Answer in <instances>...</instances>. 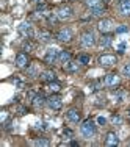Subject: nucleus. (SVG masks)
Here are the masks:
<instances>
[{"label":"nucleus","instance_id":"nucleus-18","mask_svg":"<svg viewBox=\"0 0 130 147\" xmlns=\"http://www.w3.org/2000/svg\"><path fill=\"white\" fill-rule=\"evenodd\" d=\"M89 16L91 17H100L104 16L105 13H107V8H105V5H100V6H94V8H89Z\"/></svg>","mask_w":130,"mask_h":147},{"label":"nucleus","instance_id":"nucleus-24","mask_svg":"<svg viewBox=\"0 0 130 147\" xmlns=\"http://www.w3.org/2000/svg\"><path fill=\"white\" fill-rule=\"evenodd\" d=\"M113 96H114V100L116 102H124L125 99H127V91L125 89H116L114 92H113Z\"/></svg>","mask_w":130,"mask_h":147},{"label":"nucleus","instance_id":"nucleus-38","mask_svg":"<svg viewBox=\"0 0 130 147\" xmlns=\"http://www.w3.org/2000/svg\"><path fill=\"white\" fill-rule=\"evenodd\" d=\"M6 117H8V113H6V111H2V124L6 122Z\"/></svg>","mask_w":130,"mask_h":147},{"label":"nucleus","instance_id":"nucleus-23","mask_svg":"<svg viewBox=\"0 0 130 147\" xmlns=\"http://www.w3.org/2000/svg\"><path fill=\"white\" fill-rule=\"evenodd\" d=\"M35 49H36V42H33L31 39H25V41L22 42V50L27 52V53L35 52Z\"/></svg>","mask_w":130,"mask_h":147},{"label":"nucleus","instance_id":"nucleus-40","mask_svg":"<svg viewBox=\"0 0 130 147\" xmlns=\"http://www.w3.org/2000/svg\"><path fill=\"white\" fill-rule=\"evenodd\" d=\"M31 2H35V3H44L45 0H31Z\"/></svg>","mask_w":130,"mask_h":147},{"label":"nucleus","instance_id":"nucleus-21","mask_svg":"<svg viewBox=\"0 0 130 147\" xmlns=\"http://www.w3.org/2000/svg\"><path fill=\"white\" fill-rule=\"evenodd\" d=\"M119 13L122 16H130V0H121L119 2Z\"/></svg>","mask_w":130,"mask_h":147},{"label":"nucleus","instance_id":"nucleus-16","mask_svg":"<svg viewBox=\"0 0 130 147\" xmlns=\"http://www.w3.org/2000/svg\"><path fill=\"white\" fill-rule=\"evenodd\" d=\"M113 44V36L110 33H104L99 39V47L100 49H108L110 45Z\"/></svg>","mask_w":130,"mask_h":147},{"label":"nucleus","instance_id":"nucleus-39","mask_svg":"<svg viewBox=\"0 0 130 147\" xmlns=\"http://www.w3.org/2000/svg\"><path fill=\"white\" fill-rule=\"evenodd\" d=\"M71 146L72 147H77V146H79V142H77V141H71Z\"/></svg>","mask_w":130,"mask_h":147},{"label":"nucleus","instance_id":"nucleus-3","mask_svg":"<svg viewBox=\"0 0 130 147\" xmlns=\"http://www.w3.org/2000/svg\"><path fill=\"white\" fill-rule=\"evenodd\" d=\"M17 33L20 34L25 39H30V38H36V31H35L33 25L30 22H22L19 27H17Z\"/></svg>","mask_w":130,"mask_h":147},{"label":"nucleus","instance_id":"nucleus-32","mask_svg":"<svg viewBox=\"0 0 130 147\" xmlns=\"http://www.w3.org/2000/svg\"><path fill=\"white\" fill-rule=\"evenodd\" d=\"M36 11H38V13H45V11H47V5H45V2H44V3H38Z\"/></svg>","mask_w":130,"mask_h":147},{"label":"nucleus","instance_id":"nucleus-20","mask_svg":"<svg viewBox=\"0 0 130 147\" xmlns=\"http://www.w3.org/2000/svg\"><path fill=\"white\" fill-rule=\"evenodd\" d=\"M80 63L79 61H69V63H66L64 64V71L66 72H71V74H75V72H79V69H80Z\"/></svg>","mask_w":130,"mask_h":147},{"label":"nucleus","instance_id":"nucleus-30","mask_svg":"<svg viewBox=\"0 0 130 147\" xmlns=\"http://www.w3.org/2000/svg\"><path fill=\"white\" fill-rule=\"evenodd\" d=\"M116 33L118 34H121V33H127L129 31V25H119V27H116Z\"/></svg>","mask_w":130,"mask_h":147},{"label":"nucleus","instance_id":"nucleus-41","mask_svg":"<svg viewBox=\"0 0 130 147\" xmlns=\"http://www.w3.org/2000/svg\"><path fill=\"white\" fill-rule=\"evenodd\" d=\"M129 117H130V111H129Z\"/></svg>","mask_w":130,"mask_h":147},{"label":"nucleus","instance_id":"nucleus-8","mask_svg":"<svg viewBox=\"0 0 130 147\" xmlns=\"http://www.w3.org/2000/svg\"><path fill=\"white\" fill-rule=\"evenodd\" d=\"M55 14L58 16L60 20H68V19H71V17L74 16V9L71 8V6H68V5H61L57 11H55Z\"/></svg>","mask_w":130,"mask_h":147},{"label":"nucleus","instance_id":"nucleus-1","mask_svg":"<svg viewBox=\"0 0 130 147\" xmlns=\"http://www.w3.org/2000/svg\"><path fill=\"white\" fill-rule=\"evenodd\" d=\"M96 131H97L96 124H94V121H91V119H86V121L82 122V125H80V135L86 139H91L96 135Z\"/></svg>","mask_w":130,"mask_h":147},{"label":"nucleus","instance_id":"nucleus-6","mask_svg":"<svg viewBox=\"0 0 130 147\" xmlns=\"http://www.w3.org/2000/svg\"><path fill=\"white\" fill-rule=\"evenodd\" d=\"M55 38H57L60 42L68 44L74 39V31L71 28H61V30H58V33L55 34Z\"/></svg>","mask_w":130,"mask_h":147},{"label":"nucleus","instance_id":"nucleus-9","mask_svg":"<svg viewBox=\"0 0 130 147\" xmlns=\"http://www.w3.org/2000/svg\"><path fill=\"white\" fill-rule=\"evenodd\" d=\"M47 107L50 108V110H55V111L61 110V107H63V99L58 96L57 92L52 94L50 97H47Z\"/></svg>","mask_w":130,"mask_h":147},{"label":"nucleus","instance_id":"nucleus-28","mask_svg":"<svg viewBox=\"0 0 130 147\" xmlns=\"http://www.w3.org/2000/svg\"><path fill=\"white\" fill-rule=\"evenodd\" d=\"M33 146H43V147H47V146H50V141H49V139H44V138H41V139H35V141H33Z\"/></svg>","mask_w":130,"mask_h":147},{"label":"nucleus","instance_id":"nucleus-36","mask_svg":"<svg viewBox=\"0 0 130 147\" xmlns=\"http://www.w3.org/2000/svg\"><path fill=\"white\" fill-rule=\"evenodd\" d=\"M100 88V82H96V83H93V85H91V89L93 91H97Z\"/></svg>","mask_w":130,"mask_h":147},{"label":"nucleus","instance_id":"nucleus-7","mask_svg":"<svg viewBox=\"0 0 130 147\" xmlns=\"http://www.w3.org/2000/svg\"><path fill=\"white\" fill-rule=\"evenodd\" d=\"M14 64L17 69H27L30 66V58L27 55V52H20V53L16 55V59H14Z\"/></svg>","mask_w":130,"mask_h":147},{"label":"nucleus","instance_id":"nucleus-34","mask_svg":"<svg viewBox=\"0 0 130 147\" xmlns=\"http://www.w3.org/2000/svg\"><path fill=\"white\" fill-rule=\"evenodd\" d=\"M125 49H127V44H125V42H121L118 45V52H119V53H124Z\"/></svg>","mask_w":130,"mask_h":147},{"label":"nucleus","instance_id":"nucleus-37","mask_svg":"<svg viewBox=\"0 0 130 147\" xmlns=\"http://www.w3.org/2000/svg\"><path fill=\"white\" fill-rule=\"evenodd\" d=\"M105 122H107V119H105V117H102V116L97 117V124H99V125H105Z\"/></svg>","mask_w":130,"mask_h":147},{"label":"nucleus","instance_id":"nucleus-13","mask_svg":"<svg viewBox=\"0 0 130 147\" xmlns=\"http://www.w3.org/2000/svg\"><path fill=\"white\" fill-rule=\"evenodd\" d=\"M31 105H33L35 108H43L44 105H47V99L44 97V94L36 92L33 96V99H31Z\"/></svg>","mask_w":130,"mask_h":147},{"label":"nucleus","instance_id":"nucleus-22","mask_svg":"<svg viewBox=\"0 0 130 147\" xmlns=\"http://www.w3.org/2000/svg\"><path fill=\"white\" fill-rule=\"evenodd\" d=\"M71 58H72V55L69 53L68 50H61V52H60V57H58V63H60V64L64 66L66 63L71 61Z\"/></svg>","mask_w":130,"mask_h":147},{"label":"nucleus","instance_id":"nucleus-15","mask_svg":"<svg viewBox=\"0 0 130 147\" xmlns=\"http://www.w3.org/2000/svg\"><path fill=\"white\" fill-rule=\"evenodd\" d=\"M105 146H108V147H113V146H118L119 144V138H118V135L113 131H108L107 135H105Z\"/></svg>","mask_w":130,"mask_h":147},{"label":"nucleus","instance_id":"nucleus-35","mask_svg":"<svg viewBox=\"0 0 130 147\" xmlns=\"http://www.w3.org/2000/svg\"><path fill=\"white\" fill-rule=\"evenodd\" d=\"M17 111H19V114H20V116L27 114V108H25V107H19V108H17Z\"/></svg>","mask_w":130,"mask_h":147},{"label":"nucleus","instance_id":"nucleus-11","mask_svg":"<svg viewBox=\"0 0 130 147\" xmlns=\"http://www.w3.org/2000/svg\"><path fill=\"white\" fill-rule=\"evenodd\" d=\"M119 83H121V78H119L118 74H107L104 78V85L107 88H116Z\"/></svg>","mask_w":130,"mask_h":147},{"label":"nucleus","instance_id":"nucleus-10","mask_svg":"<svg viewBox=\"0 0 130 147\" xmlns=\"http://www.w3.org/2000/svg\"><path fill=\"white\" fill-rule=\"evenodd\" d=\"M113 28H114L113 20H110V19H100L99 22H97V30H99L102 34L110 33V31H113Z\"/></svg>","mask_w":130,"mask_h":147},{"label":"nucleus","instance_id":"nucleus-19","mask_svg":"<svg viewBox=\"0 0 130 147\" xmlns=\"http://www.w3.org/2000/svg\"><path fill=\"white\" fill-rule=\"evenodd\" d=\"M25 74H27V77L28 78H36L38 75H41V72H39V67H38V64H30L28 67L25 69Z\"/></svg>","mask_w":130,"mask_h":147},{"label":"nucleus","instance_id":"nucleus-4","mask_svg":"<svg viewBox=\"0 0 130 147\" xmlns=\"http://www.w3.org/2000/svg\"><path fill=\"white\" fill-rule=\"evenodd\" d=\"M60 49L57 47H50L47 49V52H45L44 55V63L45 64H57L58 63V57H60Z\"/></svg>","mask_w":130,"mask_h":147},{"label":"nucleus","instance_id":"nucleus-26","mask_svg":"<svg viewBox=\"0 0 130 147\" xmlns=\"http://www.w3.org/2000/svg\"><path fill=\"white\" fill-rule=\"evenodd\" d=\"M89 55H86V53H82V55H79L77 57V61L80 63L82 66H86V64H89Z\"/></svg>","mask_w":130,"mask_h":147},{"label":"nucleus","instance_id":"nucleus-29","mask_svg":"<svg viewBox=\"0 0 130 147\" xmlns=\"http://www.w3.org/2000/svg\"><path fill=\"white\" fill-rule=\"evenodd\" d=\"M111 124L113 125H121L122 124V117L118 116V114H113V116H111Z\"/></svg>","mask_w":130,"mask_h":147},{"label":"nucleus","instance_id":"nucleus-31","mask_svg":"<svg viewBox=\"0 0 130 147\" xmlns=\"http://www.w3.org/2000/svg\"><path fill=\"white\" fill-rule=\"evenodd\" d=\"M122 75L127 77V78H130V63H127V64L122 67Z\"/></svg>","mask_w":130,"mask_h":147},{"label":"nucleus","instance_id":"nucleus-2","mask_svg":"<svg viewBox=\"0 0 130 147\" xmlns=\"http://www.w3.org/2000/svg\"><path fill=\"white\" fill-rule=\"evenodd\" d=\"M96 44H97L96 34H94L91 30L83 31V33L80 34V45H82L83 49H93Z\"/></svg>","mask_w":130,"mask_h":147},{"label":"nucleus","instance_id":"nucleus-17","mask_svg":"<svg viewBox=\"0 0 130 147\" xmlns=\"http://www.w3.org/2000/svg\"><path fill=\"white\" fill-rule=\"evenodd\" d=\"M39 78L45 83H50V82H55V80H57V74L53 71H43L39 75Z\"/></svg>","mask_w":130,"mask_h":147},{"label":"nucleus","instance_id":"nucleus-14","mask_svg":"<svg viewBox=\"0 0 130 147\" xmlns=\"http://www.w3.org/2000/svg\"><path fill=\"white\" fill-rule=\"evenodd\" d=\"M52 33L49 30H39V31H36V39H38V42H50L52 41Z\"/></svg>","mask_w":130,"mask_h":147},{"label":"nucleus","instance_id":"nucleus-25","mask_svg":"<svg viewBox=\"0 0 130 147\" xmlns=\"http://www.w3.org/2000/svg\"><path fill=\"white\" fill-rule=\"evenodd\" d=\"M83 3H85V6H86L88 9H89V8H94V6L104 5V3H102V0H83Z\"/></svg>","mask_w":130,"mask_h":147},{"label":"nucleus","instance_id":"nucleus-5","mask_svg":"<svg viewBox=\"0 0 130 147\" xmlns=\"http://www.w3.org/2000/svg\"><path fill=\"white\" fill-rule=\"evenodd\" d=\"M97 63L100 66H104V67H111V66H114L118 63V57L116 55H110V53H104L97 58Z\"/></svg>","mask_w":130,"mask_h":147},{"label":"nucleus","instance_id":"nucleus-12","mask_svg":"<svg viewBox=\"0 0 130 147\" xmlns=\"http://www.w3.org/2000/svg\"><path fill=\"white\" fill-rule=\"evenodd\" d=\"M66 119H68L69 122H72V124H79V122L82 121V114H80V111L77 110V108H69V110L66 111Z\"/></svg>","mask_w":130,"mask_h":147},{"label":"nucleus","instance_id":"nucleus-27","mask_svg":"<svg viewBox=\"0 0 130 147\" xmlns=\"http://www.w3.org/2000/svg\"><path fill=\"white\" fill-rule=\"evenodd\" d=\"M49 89H50L52 92H60V91H61V85L57 82H50L49 83Z\"/></svg>","mask_w":130,"mask_h":147},{"label":"nucleus","instance_id":"nucleus-33","mask_svg":"<svg viewBox=\"0 0 130 147\" xmlns=\"http://www.w3.org/2000/svg\"><path fill=\"white\" fill-rule=\"evenodd\" d=\"M63 136H64L66 139H71L74 136V133H72V130H69V128H64V130H63Z\"/></svg>","mask_w":130,"mask_h":147}]
</instances>
